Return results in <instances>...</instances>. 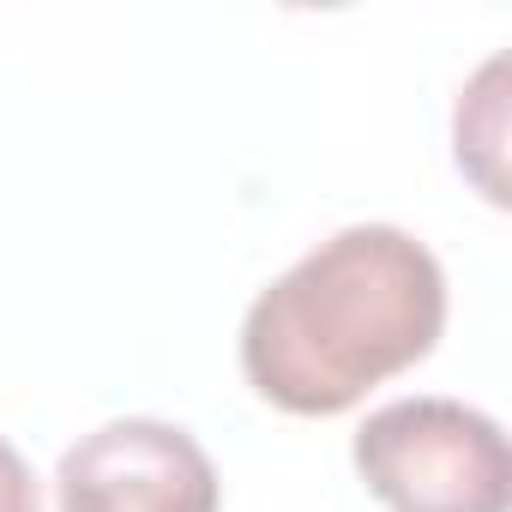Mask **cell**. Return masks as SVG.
<instances>
[{
  "mask_svg": "<svg viewBox=\"0 0 512 512\" xmlns=\"http://www.w3.org/2000/svg\"><path fill=\"white\" fill-rule=\"evenodd\" d=\"M446 326V272L398 223H350L272 278L241 320V374L290 416H338Z\"/></svg>",
  "mask_w": 512,
  "mask_h": 512,
  "instance_id": "1",
  "label": "cell"
},
{
  "mask_svg": "<svg viewBox=\"0 0 512 512\" xmlns=\"http://www.w3.org/2000/svg\"><path fill=\"white\" fill-rule=\"evenodd\" d=\"M356 470L392 512H506L512 458L494 416L458 398H398L356 428Z\"/></svg>",
  "mask_w": 512,
  "mask_h": 512,
  "instance_id": "2",
  "label": "cell"
},
{
  "mask_svg": "<svg viewBox=\"0 0 512 512\" xmlns=\"http://www.w3.org/2000/svg\"><path fill=\"white\" fill-rule=\"evenodd\" d=\"M61 512H217L205 446L157 416H121L61 452Z\"/></svg>",
  "mask_w": 512,
  "mask_h": 512,
  "instance_id": "3",
  "label": "cell"
},
{
  "mask_svg": "<svg viewBox=\"0 0 512 512\" xmlns=\"http://www.w3.org/2000/svg\"><path fill=\"white\" fill-rule=\"evenodd\" d=\"M0 512H43L37 476H31V464L7 440H0Z\"/></svg>",
  "mask_w": 512,
  "mask_h": 512,
  "instance_id": "4",
  "label": "cell"
}]
</instances>
